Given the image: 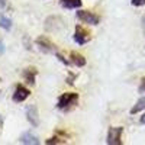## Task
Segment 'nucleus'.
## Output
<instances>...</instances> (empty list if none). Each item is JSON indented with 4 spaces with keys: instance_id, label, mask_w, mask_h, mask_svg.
Here are the masks:
<instances>
[{
    "instance_id": "nucleus-1",
    "label": "nucleus",
    "mask_w": 145,
    "mask_h": 145,
    "mask_svg": "<svg viewBox=\"0 0 145 145\" xmlns=\"http://www.w3.org/2000/svg\"><path fill=\"white\" fill-rule=\"evenodd\" d=\"M78 93H63L61 96L58 97V102H57V107L61 109V110H68L72 106H76L77 102H78Z\"/></svg>"
},
{
    "instance_id": "nucleus-2",
    "label": "nucleus",
    "mask_w": 145,
    "mask_h": 145,
    "mask_svg": "<svg viewBox=\"0 0 145 145\" xmlns=\"http://www.w3.org/2000/svg\"><path fill=\"white\" fill-rule=\"evenodd\" d=\"M122 134H123V128L122 126H112V128H109L106 142L109 145H122Z\"/></svg>"
},
{
    "instance_id": "nucleus-3",
    "label": "nucleus",
    "mask_w": 145,
    "mask_h": 145,
    "mask_svg": "<svg viewBox=\"0 0 145 145\" xmlns=\"http://www.w3.org/2000/svg\"><path fill=\"white\" fill-rule=\"evenodd\" d=\"M77 18L78 20H81L83 23H87V25H99L100 22V16L93 13V12H89V10H78L77 12Z\"/></svg>"
},
{
    "instance_id": "nucleus-4",
    "label": "nucleus",
    "mask_w": 145,
    "mask_h": 145,
    "mask_svg": "<svg viewBox=\"0 0 145 145\" xmlns=\"http://www.w3.org/2000/svg\"><path fill=\"white\" fill-rule=\"evenodd\" d=\"M72 38H74V42L78 44V45H84V44H87L90 39H91V35L90 32L86 29V28H83V26H76V31H74V35H72Z\"/></svg>"
},
{
    "instance_id": "nucleus-5",
    "label": "nucleus",
    "mask_w": 145,
    "mask_h": 145,
    "mask_svg": "<svg viewBox=\"0 0 145 145\" xmlns=\"http://www.w3.org/2000/svg\"><path fill=\"white\" fill-rule=\"evenodd\" d=\"M29 96H31V90L26 89L25 86H22V84H18L15 91H13V102L22 103V102H25Z\"/></svg>"
},
{
    "instance_id": "nucleus-6",
    "label": "nucleus",
    "mask_w": 145,
    "mask_h": 145,
    "mask_svg": "<svg viewBox=\"0 0 145 145\" xmlns=\"http://www.w3.org/2000/svg\"><path fill=\"white\" fill-rule=\"evenodd\" d=\"M36 46L39 48L41 51L46 52V54H50V52H57V48L55 45L46 38V36H39L38 39H36Z\"/></svg>"
},
{
    "instance_id": "nucleus-7",
    "label": "nucleus",
    "mask_w": 145,
    "mask_h": 145,
    "mask_svg": "<svg viewBox=\"0 0 145 145\" xmlns=\"http://www.w3.org/2000/svg\"><path fill=\"white\" fill-rule=\"evenodd\" d=\"M26 119L33 128L39 126V113H38V107L35 105H31L26 107Z\"/></svg>"
},
{
    "instance_id": "nucleus-8",
    "label": "nucleus",
    "mask_w": 145,
    "mask_h": 145,
    "mask_svg": "<svg viewBox=\"0 0 145 145\" xmlns=\"http://www.w3.org/2000/svg\"><path fill=\"white\" fill-rule=\"evenodd\" d=\"M19 142L20 144H25V145H39L41 141L38 139V137L33 135L32 132H23L19 138Z\"/></svg>"
},
{
    "instance_id": "nucleus-9",
    "label": "nucleus",
    "mask_w": 145,
    "mask_h": 145,
    "mask_svg": "<svg viewBox=\"0 0 145 145\" xmlns=\"http://www.w3.org/2000/svg\"><path fill=\"white\" fill-rule=\"evenodd\" d=\"M36 74H38V70H36L35 67H28V68L23 70V72H22V76H23V78H25V81L28 84H32V86L35 84Z\"/></svg>"
},
{
    "instance_id": "nucleus-10",
    "label": "nucleus",
    "mask_w": 145,
    "mask_h": 145,
    "mask_svg": "<svg viewBox=\"0 0 145 145\" xmlns=\"http://www.w3.org/2000/svg\"><path fill=\"white\" fill-rule=\"evenodd\" d=\"M70 63L74 64L76 67H84V65H86V58H84L81 54L72 51V52L70 54Z\"/></svg>"
},
{
    "instance_id": "nucleus-11",
    "label": "nucleus",
    "mask_w": 145,
    "mask_h": 145,
    "mask_svg": "<svg viewBox=\"0 0 145 145\" xmlns=\"http://www.w3.org/2000/svg\"><path fill=\"white\" fill-rule=\"evenodd\" d=\"M59 3L65 9H78L83 5L81 0H59Z\"/></svg>"
},
{
    "instance_id": "nucleus-12",
    "label": "nucleus",
    "mask_w": 145,
    "mask_h": 145,
    "mask_svg": "<svg viewBox=\"0 0 145 145\" xmlns=\"http://www.w3.org/2000/svg\"><path fill=\"white\" fill-rule=\"evenodd\" d=\"M141 110H145V96L144 97H141L135 105H134V107L131 109V115H135V113H139Z\"/></svg>"
},
{
    "instance_id": "nucleus-13",
    "label": "nucleus",
    "mask_w": 145,
    "mask_h": 145,
    "mask_svg": "<svg viewBox=\"0 0 145 145\" xmlns=\"http://www.w3.org/2000/svg\"><path fill=\"white\" fill-rule=\"evenodd\" d=\"M0 28H3L6 31L12 29V20L7 16H5V15H0Z\"/></svg>"
},
{
    "instance_id": "nucleus-14",
    "label": "nucleus",
    "mask_w": 145,
    "mask_h": 145,
    "mask_svg": "<svg viewBox=\"0 0 145 145\" xmlns=\"http://www.w3.org/2000/svg\"><path fill=\"white\" fill-rule=\"evenodd\" d=\"M65 142H67L65 138H59V137H54V138L46 139V144L48 145H51V144H65Z\"/></svg>"
},
{
    "instance_id": "nucleus-15",
    "label": "nucleus",
    "mask_w": 145,
    "mask_h": 145,
    "mask_svg": "<svg viewBox=\"0 0 145 145\" xmlns=\"http://www.w3.org/2000/svg\"><path fill=\"white\" fill-rule=\"evenodd\" d=\"M131 3L135 7H141V6H145V0H131Z\"/></svg>"
},
{
    "instance_id": "nucleus-16",
    "label": "nucleus",
    "mask_w": 145,
    "mask_h": 145,
    "mask_svg": "<svg viewBox=\"0 0 145 145\" xmlns=\"http://www.w3.org/2000/svg\"><path fill=\"white\" fill-rule=\"evenodd\" d=\"M5 50H6V46H5V44L0 41V55H3L5 54Z\"/></svg>"
},
{
    "instance_id": "nucleus-17",
    "label": "nucleus",
    "mask_w": 145,
    "mask_h": 145,
    "mask_svg": "<svg viewBox=\"0 0 145 145\" xmlns=\"http://www.w3.org/2000/svg\"><path fill=\"white\" fill-rule=\"evenodd\" d=\"M139 91H145V78H142L141 86H139Z\"/></svg>"
},
{
    "instance_id": "nucleus-18",
    "label": "nucleus",
    "mask_w": 145,
    "mask_h": 145,
    "mask_svg": "<svg viewBox=\"0 0 145 145\" xmlns=\"http://www.w3.org/2000/svg\"><path fill=\"white\" fill-rule=\"evenodd\" d=\"M6 3H7V0H0V9H3L6 6Z\"/></svg>"
},
{
    "instance_id": "nucleus-19",
    "label": "nucleus",
    "mask_w": 145,
    "mask_h": 145,
    "mask_svg": "<svg viewBox=\"0 0 145 145\" xmlns=\"http://www.w3.org/2000/svg\"><path fill=\"white\" fill-rule=\"evenodd\" d=\"M139 122H141L142 125H145V113H144V115L141 116V119H139Z\"/></svg>"
},
{
    "instance_id": "nucleus-20",
    "label": "nucleus",
    "mask_w": 145,
    "mask_h": 145,
    "mask_svg": "<svg viewBox=\"0 0 145 145\" xmlns=\"http://www.w3.org/2000/svg\"><path fill=\"white\" fill-rule=\"evenodd\" d=\"M142 26H144V28H145V16H144V18H142Z\"/></svg>"
},
{
    "instance_id": "nucleus-21",
    "label": "nucleus",
    "mask_w": 145,
    "mask_h": 145,
    "mask_svg": "<svg viewBox=\"0 0 145 145\" xmlns=\"http://www.w3.org/2000/svg\"><path fill=\"white\" fill-rule=\"evenodd\" d=\"M0 123H2V116H0Z\"/></svg>"
}]
</instances>
